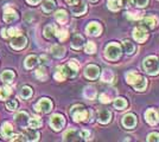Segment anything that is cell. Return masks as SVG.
<instances>
[{"mask_svg":"<svg viewBox=\"0 0 159 142\" xmlns=\"http://www.w3.org/2000/svg\"><path fill=\"white\" fill-rule=\"evenodd\" d=\"M107 6L112 11H119L121 8V0H108L107 1Z\"/></svg>","mask_w":159,"mask_h":142,"instance_id":"obj_29","label":"cell"},{"mask_svg":"<svg viewBox=\"0 0 159 142\" xmlns=\"http://www.w3.org/2000/svg\"><path fill=\"white\" fill-rule=\"evenodd\" d=\"M114 78V75L111 70H105L102 74V81L103 82H112Z\"/></svg>","mask_w":159,"mask_h":142,"instance_id":"obj_37","label":"cell"},{"mask_svg":"<svg viewBox=\"0 0 159 142\" xmlns=\"http://www.w3.org/2000/svg\"><path fill=\"white\" fill-rule=\"evenodd\" d=\"M14 120L20 126H26L27 122H29V115H27L26 113H24V111H20L19 114H17V115L14 116Z\"/></svg>","mask_w":159,"mask_h":142,"instance_id":"obj_23","label":"cell"},{"mask_svg":"<svg viewBox=\"0 0 159 142\" xmlns=\"http://www.w3.org/2000/svg\"><path fill=\"white\" fill-rule=\"evenodd\" d=\"M55 7H56V2H55V0H45V1L43 2V5H42L43 11H44V12H47V13L52 12L53 10H55Z\"/></svg>","mask_w":159,"mask_h":142,"instance_id":"obj_24","label":"cell"},{"mask_svg":"<svg viewBox=\"0 0 159 142\" xmlns=\"http://www.w3.org/2000/svg\"><path fill=\"white\" fill-rule=\"evenodd\" d=\"M157 23H158V19H157L154 15H148V17L143 18L141 25L147 27V28H153V27L157 25Z\"/></svg>","mask_w":159,"mask_h":142,"instance_id":"obj_18","label":"cell"},{"mask_svg":"<svg viewBox=\"0 0 159 142\" xmlns=\"http://www.w3.org/2000/svg\"><path fill=\"white\" fill-rule=\"evenodd\" d=\"M143 67H144V70L148 75H158L159 74V61L156 56H150L144 59V63H143Z\"/></svg>","mask_w":159,"mask_h":142,"instance_id":"obj_1","label":"cell"},{"mask_svg":"<svg viewBox=\"0 0 159 142\" xmlns=\"http://www.w3.org/2000/svg\"><path fill=\"white\" fill-rule=\"evenodd\" d=\"M70 114H71L75 122L87 121L88 116H89V113L83 108V105H75V107H73V109L70 110Z\"/></svg>","mask_w":159,"mask_h":142,"instance_id":"obj_3","label":"cell"},{"mask_svg":"<svg viewBox=\"0 0 159 142\" xmlns=\"http://www.w3.org/2000/svg\"><path fill=\"white\" fill-rule=\"evenodd\" d=\"M83 43H84L83 37L80 36V34H75L73 38V41H71V47L75 49V50H80L81 47L83 46Z\"/></svg>","mask_w":159,"mask_h":142,"instance_id":"obj_22","label":"cell"},{"mask_svg":"<svg viewBox=\"0 0 159 142\" xmlns=\"http://www.w3.org/2000/svg\"><path fill=\"white\" fill-rule=\"evenodd\" d=\"M61 70L63 71V74L66 75V77H75L77 74V70H79V64L76 61H70L66 65L60 67Z\"/></svg>","mask_w":159,"mask_h":142,"instance_id":"obj_4","label":"cell"},{"mask_svg":"<svg viewBox=\"0 0 159 142\" xmlns=\"http://www.w3.org/2000/svg\"><path fill=\"white\" fill-rule=\"evenodd\" d=\"M51 54L55 57H57V58H62L64 56V54H66V49L63 46H61V45H53L51 47Z\"/></svg>","mask_w":159,"mask_h":142,"instance_id":"obj_25","label":"cell"},{"mask_svg":"<svg viewBox=\"0 0 159 142\" xmlns=\"http://www.w3.org/2000/svg\"><path fill=\"white\" fill-rule=\"evenodd\" d=\"M158 118H159V117H158Z\"/></svg>","mask_w":159,"mask_h":142,"instance_id":"obj_53","label":"cell"},{"mask_svg":"<svg viewBox=\"0 0 159 142\" xmlns=\"http://www.w3.org/2000/svg\"><path fill=\"white\" fill-rule=\"evenodd\" d=\"M100 101L102 103H109L111 102V97L107 96V94H101L100 95Z\"/></svg>","mask_w":159,"mask_h":142,"instance_id":"obj_45","label":"cell"},{"mask_svg":"<svg viewBox=\"0 0 159 142\" xmlns=\"http://www.w3.org/2000/svg\"><path fill=\"white\" fill-rule=\"evenodd\" d=\"M10 140L11 141H25V137L23 134H20V135H16L13 137H10Z\"/></svg>","mask_w":159,"mask_h":142,"instance_id":"obj_47","label":"cell"},{"mask_svg":"<svg viewBox=\"0 0 159 142\" xmlns=\"http://www.w3.org/2000/svg\"><path fill=\"white\" fill-rule=\"evenodd\" d=\"M11 45L16 50H21V49H24V47L26 46V38L24 36H21V34H18V36L14 37V39L12 41Z\"/></svg>","mask_w":159,"mask_h":142,"instance_id":"obj_11","label":"cell"},{"mask_svg":"<svg viewBox=\"0 0 159 142\" xmlns=\"http://www.w3.org/2000/svg\"><path fill=\"white\" fill-rule=\"evenodd\" d=\"M127 17L129 18V19H133V20H135V19H139L140 18V13H127Z\"/></svg>","mask_w":159,"mask_h":142,"instance_id":"obj_48","label":"cell"},{"mask_svg":"<svg viewBox=\"0 0 159 142\" xmlns=\"http://www.w3.org/2000/svg\"><path fill=\"white\" fill-rule=\"evenodd\" d=\"M56 32H57V27L55 26V25H48L44 28V36L47 38H49V39L53 38L56 36Z\"/></svg>","mask_w":159,"mask_h":142,"instance_id":"obj_26","label":"cell"},{"mask_svg":"<svg viewBox=\"0 0 159 142\" xmlns=\"http://www.w3.org/2000/svg\"><path fill=\"white\" fill-rule=\"evenodd\" d=\"M135 1V5L138 7H145L148 4V0H134Z\"/></svg>","mask_w":159,"mask_h":142,"instance_id":"obj_46","label":"cell"},{"mask_svg":"<svg viewBox=\"0 0 159 142\" xmlns=\"http://www.w3.org/2000/svg\"><path fill=\"white\" fill-rule=\"evenodd\" d=\"M17 107H18V102L16 101V100H12V101L6 103V108L8 110H14V109H17Z\"/></svg>","mask_w":159,"mask_h":142,"instance_id":"obj_43","label":"cell"},{"mask_svg":"<svg viewBox=\"0 0 159 142\" xmlns=\"http://www.w3.org/2000/svg\"><path fill=\"white\" fill-rule=\"evenodd\" d=\"M6 31L8 32L7 37H16V36L20 34L19 30H18V28H16V27H10V28H6Z\"/></svg>","mask_w":159,"mask_h":142,"instance_id":"obj_41","label":"cell"},{"mask_svg":"<svg viewBox=\"0 0 159 142\" xmlns=\"http://www.w3.org/2000/svg\"><path fill=\"white\" fill-rule=\"evenodd\" d=\"M122 47H124V51L126 54H132L134 52V45L129 41H122Z\"/></svg>","mask_w":159,"mask_h":142,"instance_id":"obj_30","label":"cell"},{"mask_svg":"<svg viewBox=\"0 0 159 142\" xmlns=\"http://www.w3.org/2000/svg\"><path fill=\"white\" fill-rule=\"evenodd\" d=\"M90 131L89 130H82V131H80V136L83 139V140H86V141H88V140H90Z\"/></svg>","mask_w":159,"mask_h":142,"instance_id":"obj_44","label":"cell"},{"mask_svg":"<svg viewBox=\"0 0 159 142\" xmlns=\"http://www.w3.org/2000/svg\"><path fill=\"white\" fill-rule=\"evenodd\" d=\"M111 118H112V113H111L109 110H107V109H101L99 111L98 120H99L100 123L106 124V123H108V122L111 121Z\"/></svg>","mask_w":159,"mask_h":142,"instance_id":"obj_14","label":"cell"},{"mask_svg":"<svg viewBox=\"0 0 159 142\" xmlns=\"http://www.w3.org/2000/svg\"><path fill=\"white\" fill-rule=\"evenodd\" d=\"M26 1L29 2V4H31V5H37L40 0H26Z\"/></svg>","mask_w":159,"mask_h":142,"instance_id":"obj_51","label":"cell"},{"mask_svg":"<svg viewBox=\"0 0 159 142\" xmlns=\"http://www.w3.org/2000/svg\"><path fill=\"white\" fill-rule=\"evenodd\" d=\"M84 50H86L87 54H95V51H96V45L94 44L93 41H88L86 44V47H84Z\"/></svg>","mask_w":159,"mask_h":142,"instance_id":"obj_38","label":"cell"},{"mask_svg":"<svg viewBox=\"0 0 159 142\" xmlns=\"http://www.w3.org/2000/svg\"><path fill=\"white\" fill-rule=\"evenodd\" d=\"M84 96H86L87 98H89V100H94L95 96H96V90H95V88H93V87H87L84 89Z\"/></svg>","mask_w":159,"mask_h":142,"instance_id":"obj_35","label":"cell"},{"mask_svg":"<svg viewBox=\"0 0 159 142\" xmlns=\"http://www.w3.org/2000/svg\"><path fill=\"white\" fill-rule=\"evenodd\" d=\"M12 94V89L10 87H1L0 88V100H6Z\"/></svg>","mask_w":159,"mask_h":142,"instance_id":"obj_34","label":"cell"},{"mask_svg":"<svg viewBox=\"0 0 159 142\" xmlns=\"http://www.w3.org/2000/svg\"><path fill=\"white\" fill-rule=\"evenodd\" d=\"M18 19V14L12 8H6L4 12V20L6 23H13Z\"/></svg>","mask_w":159,"mask_h":142,"instance_id":"obj_17","label":"cell"},{"mask_svg":"<svg viewBox=\"0 0 159 142\" xmlns=\"http://www.w3.org/2000/svg\"><path fill=\"white\" fill-rule=\"evenodd\" d=\"M38 62H39L38 57H37V56H33V54H31V56L26 57L24 65H25V68H26V69H32V68H34L37 64H38Z\"/></svg>","mask_w":159,"mask_h":142,"instance_id":"obj_21","label":"cell"},{"mask_svg":"<svg viewBox=\"0 0 159 142\" xmlns=\"http://www.w3.org/2000/svg\"><path fill=\"white\" fill-rule=\"evenodd\" d=\"M101 31H102V27L99 23H89L88 26L86 27V32L90 36H100L101 34Z\"/></svg>","mask_w":159,"mask_h":142,"instance_id":"obj_9","label":"cell"},{"mask_svg":"<svg viewBox=\"0 0 159 142\" xmlns=\"http://www.w3.org/2000/svg\"><path fill=\"white\" fill-rule=\"evenodd\" d=\"M36 111L38 113H43V114H47L49 113L51 109H52V102L50 101L49 98H42L36 105H34Z\"/></svg>","mask_w":159,"mask_h":142,"instance_id":"obj_5","label":"cell"},{"mask_svg":"<svg viewBox=\"0 0 159 142\" xmlns=\"http://www.w3.org/2000/svg\"><path fill=\"white\" fill-rule=\"evenodd\" d=\"M55 18H56V20L58 21L60 24H64L68 20V13H66V11H64V10H60V11L56 12Z\"/></svg>","mask_w":159,"mask_h":142,"instance_id":"obj_27","label":"cell"},{"mask_svg":"<svg viewBox=\"0 0 159 142\" xmlns=\"http://www.w3.org/2000/svg\"><path fill=\"white\" fill-rule=\"evenodd\" d=\"M66 1L69 4V5H71V6H73V5H75V4H77L80 0H66Z\"/></svg>","mask_w":159,"mask_h":142,"instance_id":"obj_50","label":"cell"},{"mask_svg":"<svg viewBox=\"0 0 159 142\" xmlns=\"http://www.w3.org/2000/svg\"><path fill=\"white\" fill-rule=\"evenodd\" d=\"M63 140L64 141H79L81 140L80 131H76L75 129H68L63 135Z\"/></svg>","mask_w":159,"mask_h":142,"instance_id":"obj_13","label":"cell"},{"mask_svg":"<svg viewBox=\"0 0 159 142\" xmlns=\"http://www.w3.org/2000/svg\"><path fill=\"white\" fill-rule=\"evenodd\" d=\"M133 38L138 43H144L147 39V32H146L144 28L138 27V28H134L133 30Z\"/></svg>","mask_w":159,"mask_h":142,"instance_id":"obj_12","label":"cell"},{"mask_svg":"<svg viewBox=\"0 0 159 142\" xmlns=\"http://www.w3.org/2000/svg\"><path fill=\"white\" fill-rule=\"evenodd\" d=\"M20 96L23 97V98H30L31 96H32V89L30 88V87H23L21 90H20Z\"/></svg>","mask_w":159,"mask_h":142,"instance_id":"obj_36","label":"cell"},{"mask_svg":"<svg viewBox=\"0 0 159 142\" xmlns=\"http://www.w3.org/2000/svg\"><path fill=\"white\" fill-rule=\"evenodd\" d=\"M145 118H146V121L148 122L150 124H152V126L158 123V114H157V111L153 110V109H148V110L146 111Z\"/></svg>","mask_w":159,"mask_h":142,"instance_id":"obj_16","label":"cell"},{"mask_svg":"<svg viewBox=\"0 0 159 142\" xmlns=\"http://www.w3.org/2000/svg\"><path fill=\"white\" fill-rule=\"evenodd\" d=\"M89 1H92V2H96L98 0H89Z\"/></svg>","mask_w":159,"mask_h":142,"instance_id":"obj_52","label":"cell"},{"mask_svg":"<svg viewBox=\"0 0 159 142\" xmlns=\"http://www.w3.org/2000/svg\"><path fill=\"white\" fill-rule=\"evenodd\" d=\"M1 80L5 82V83H12L14 80V72L11 70H5L2 74H1Z\"/></svg>","mask_w":159,"mask_h":142,"instance_id":"obj_28","label":"cell"},{"mask_svg":"<svg viewBox=\"0 0 159 142\" xmlns=\"http://www.w3.org/2000/svg\"><path fill=\"white\" fill-rule=\"evenodd\" d=\"M27 124H29V127H30V128L37 129L42 126V121H40L39 117H32V118H30V120H29Z\"/></svg>","mask_w":159,"mask_h":142,"instance_id":"obj_33","label":"cell"},{"mask_svg":"<svg viewBox=\"0 0 159 142\" xmlns=\"http://www.w3.org/2000/svg\"><path fill=\"white\" fill-rule=\"evenodd\" d=\"M100 75V69L99 67H96V65H94V64H90V65H88L84 70V76H86L88 80H96L98 77H99Z\"/></svg>","mask_w":159,"mask_h":142,"instance_id":"obj_7","label":"cell"},{"mask_svg":"<svg viewBox=\"0 0 159 142\" xmlns=\"http://www.w3.org/2000/svg\"><path fill=\"white\" fill-rule=\"evenodd\" d=\"M23 135L25 137V141H37L39 140V133L34 131V129H30V130H25L23 133Z\"/></svg>","mask_w":159,"mask_h":142,"instance_id":"obj_20","label":"cell"},{"mask_svg":"<svg viewBox=\"0 0 159 142\" xmlns=\"http://www.w3.org/2000/svg\"><path fill=\"white\" fill-rule=\"evenodd\" d=\"M122 126L127 129H132L137 126V117L133 114H126L122 118Z\"/></svg>","mask_w":159,"mask_h":142,"instance_id":"obj_8","label":"cell"},{"mask_svg":"<svg viewBox=\"0 0 159 142\" xmlns=\"http://www.w3.org/2000/svg\"><path fill=\"white\" fill-rule=\"evenodd\" d=\"M1 135L4 136L5 139H10V137H12V135H13V127H12V124H11V123L5 122V123L2 124V128H1Z\"/></svg>","mask_w":159,"mask_h":142,"instance_id":"obj_19","label":"cell"},{"mask_svg":"<svg viewBox=\"0 0 159 142\" xmlns=\"http://www.w3.org/2000/svg\"><path fill=\"white\" fill-rule=\"evenodd\" d=\"M56 36L58 37V39H60L61 41H66V38H68V31H66V30H57Z\"/></svg>","mask_w":159,"mask_h":142,"instance_id":"obj_39","label":"cell"},{"mask_svg":"<svg viewBox=\"0 0 159 142\" xmlns=\"http://www.w3.org/2000/svg\"><path fill=\"white\" fill-rule=\"evenodd\" d=\"M36 77H37L38 80H40V81H45L48 78V72H47V70H45V68L40 67V68L37 69V70H36Z\"/></svg>","mask_w":159,"mask_h":142,"instance_id":"obj_32","label":"cell"},{"mask_svg":"<svg viewBox=\"0 0 159 142\" xmlns=\"http://www.w3.org/2000/svg\"><path fill=\"white\" fill-rule=\"evenodd\" d=\"M87 11V5L83 2V1H79L77 4H75L71 6V12H73L75 15H82L84 14Z\"/></svg>","mask_w":159,"mask_h":142,"instance_id":"obj_15","label":"cell"},{"mask_svg":"<svg viewBox=\"0 0 159 142\" xmlns=\"http://www.w3.org/2000/svg\"><path fill=\"white\" fill-rule=\"evenodd\" d=\"M147 141L148 142H159V133H151L147 136Z\"/></svg>","mask_w":159,"mask_h":142,"instance_id":"obj_42","label":"cell"},{"mask_svg":"<svg viewBox=\"0 0 159 142\" xmlns=\"http://www.w3.org/2000/svg\"><path fill=\"white\" fill-rule=\"evenodd\" d=\"M66 124V120L61 114H55L50 118V126L52 127L53 130H61Z\"/></svg>","mask_w":159,"mask_h":142,"instance_id":"obj_6","label":"cell"},{"mask_svg":"<svg viewBox=\"0 0 159 142\" xmlns=\"http://www.w3.org/2000/svg\"><path fill=\"white\" fill-rule=\"evenodd\" d=\"M120 56H121V47L116 43H111L105 49V57L108 61H118Z\"/></svg>","mask_w":159,"mask_h":142,"instance_id":"obj_2","label":"cell"},{"mask_svg":"<svg viewBox=\"0 0 159 142\" xmlns=\"http://www.w3.org/2000/svg\"><path fill=\"white\" fill-rule=\"evenodd\" d=\"M55 78H56L57 81H60V82H62V81H64V80H66V75L63 74V71L61 70L60 67L57 68V71H56V74H55Z\"/></svg>","mask_w":159,"mask_h":142,"instance_id":"obj_40","label":"cell"},{"mask_svg":"<svg viewBox=\"0 0 159 142\" xmlns=\"http://www.w3.org/2000/svg\"><path fill=\"white\" fill-rule=\"evenodd\" d=\"M132 5V0H121V6L122 7H129Z\"/></svg>","mask_w":159,"mask_h":142,"instance_id":"obj_49","label":"cell"},{"mask_svg":"<svg viewBox=\"0 0 159 142\" xmlns=\"http://www.w3.org/2000/svg\"><path fill=\"white\" fill-rule=\"evenodd\" d=\"M114 107L116 109H119V110H122V109H125L127 107V101L122 97H118L114 101Z\"/></svg>","mask_w":159,"mask_h":142,"instance_id":"obj_31","label":"cell"},{"mask_svg":"<svg viewBox=\"0 0 159 142\" xmlns=\"http://www.w3.org/2000/svg\"><path fill=\"white\" fill-rule=\"evenodd\" d=\"M133 88L135 89V90H138V91H143L144 89L147 87V81H146L145 78L143 77V76H140V75H137V77H135V80L133 81V83L131 84Z\"/></svg>","mask_w":159,"mask_h":142,"instance_id":"obj_10","label":"cell"}]
</instances>
